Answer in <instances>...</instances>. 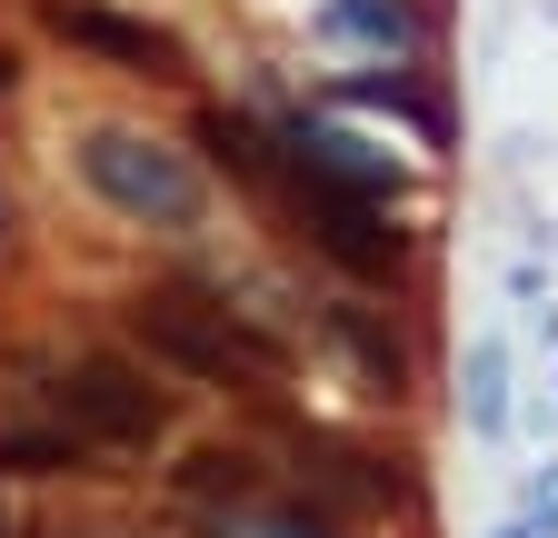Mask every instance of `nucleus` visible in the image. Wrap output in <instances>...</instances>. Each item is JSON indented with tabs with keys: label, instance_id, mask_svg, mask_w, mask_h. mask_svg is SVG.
Here are the masks:
<instances>
[{
	"label": "nucleus",
	"instance_id": "7",
	"mask_svg": "<svg viewBox=\"0 0 558 538\" xmlns=\"http://www.w3.org/2000/svg\"><path fill=\"white\" fill-rule=\"evenodd\" d=\"M0 468H21V479H70V468H90V449L60 419L50 429H0Z\"/></svg>",
	"mask_w": 558,
	"mask_h": 538
},
{
	"label": "nucleus",
	"instance_id": "3",
	"mask_svg": "<svg viewBox=\"0 0 558 538\" xmlns=\"http://www.w3.org/2000/svg\"><path fill=\"white\" fill-rule=\"evenodd\" d=\"M81 170H90V189L110 199V210H130V220H160V230H190V220H199V180H190L160 140H130V130H90Z\"/></svg>",
	"mask_w": 558,
	"mask_h": 538
},
{
	"label": "nucleus",
	"instance_id": "5",
	"mask_svg": "<svg viewBox=\"0 0 558 538\" xmlns=\"http://www.w3.org/2000/svg\"><path fill=\"white\" fill-rule=\"evenodd\" d=\"M269 489V468L250 449H190L180 458V499H209V509H259Z\"/></svg>",
	"mask_w": 558,
	"mask_h": 538
},
{
	"label": "nucleus",
	"instance_id": "1",
	"mask_svg": "<svg viewBox=\"0 0 558 538\" xmlns=\"http://www.w3.org/2000/svg\"><path fill=\"white\" fill-rule=\"evenodd\" d=\"M130 340L170 369H190V379H220V389L279 379V340H259L250 319H230V299H199V290H140Z\"/></svg>",
	"mask_w": 558,
	"mask_h": 538
},
{
	"label": "nucleus",
	"instance_id": "6",
	"mask_svg": "<svg viewBox=\"0 0 558 538\" xmlns=\"http://www.w3.org/2000/svg\"><path fill=\"white\" fill-rule=\"evenodd\" d=\"M199 150H209V170H230L240 189H269L279 180V150L259 140V120H240V110H199Z\"/></svg>",
	"mask_w": 558,
	"mask_h": 538
},
{
	"label": "nucleus",
	"instance_id": "10",
	"mask_svg": "<svg viewBox=\"0 0 558 538\" xmlns=\"http://www.w3.org/2000/svg\"><path fill=\"white\" fill-rule=\"evenodd\" d=\"M11 81H21V71H11V50H0V90H11Z\"/></svg>",
	"mask_w": 558,
	"mask_h": 538
},
{
	"label": "nucleus",
	"instance_id": "8",
	"mask_svg": "<svg viewBox=\"0 0 558 538\" xmlns=\"http://www.w3.org/2000/svg\"><path fill=\"white\" fill-rule=\"evenodd\" d=\"M329 329H339V340H349V350H360V359H369V379H379L389 399L409 389V350L389 340V329H379V319H360V309H329Z\"/></svg>",
	"mask_w": 558,
	"mask_h": 538
},
{
	"label": "nucleus",
	"instance_id": "9",
	"mask_svg": "<svg viewBox=\"0 0 558 538\" xmlns=\"http://www.w3.org/2000/svg\"><path fill=\"white\" fill-rule=\"evenodd\" d=\"M259 538H319V528H259Z\"/></svg>",
	"mask_w": 558,
	"mask_h": 538
},
{
	"label": "nucleus",
	"instance_id": "2",
	"mask_svg": "<svg viewBox=\"0 0 558 538\" xmlns=\"http://www.w3.org/2000/svg\"><path fill=\"white\" fill-rule=\"evenodd\" d=\"M50 409H60V429L81 449H150L170 429V399L140 369H120V359H70L50 379Z\"/></svg>",
	"mask_w": 558,
	"mask_h": 538
},
{
	"label": "nucleus",
	"instance_id": "4",
	"mask_svg": "<svg viewBox=\"0 0 558 538\" xmlns=\"http://www.w3.org/2000/svg\"><path fill=\"white\" fill-rule=\"evenodd\" d=\"M40 21H50L70 50H100V60H120L130 81H190V50H180L170 30H150V21H120V11H100V0H40Z\"/></svg>",
	"mask_w": 558,
	"mask_h": 538
}]
</instances>
